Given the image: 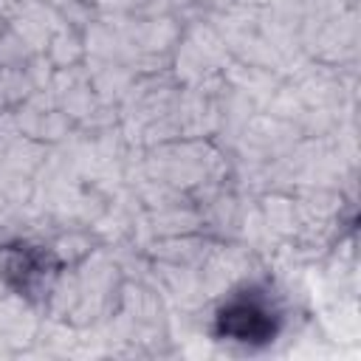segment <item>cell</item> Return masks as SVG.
Returning <instances> with one entry per match:
<instances>
[{"instance_id": "6da1fadb", "label": "cell", "mask_w": 361, "mask_h": 361, "mask_svg": "<svg viewBox=\"0 0 361 361\" xmlns=\"http://www.w3.org/2000/svg\"><path fill=\"white\" fill-rule=\"evenodd\" d=\"M220 336L243 344H265L276 333V316L271 307L257 296H237L231 299L217 316Z\"/></svg>"}, {"instance_id": "7a4b0ae2", "label": "cell", "mask_w": 361, "mask_h": 361, "mask_svg": "<svg viewBox=\"0 0 361 361\" xmlns=\"http://www.w3.org/2000/svg\"><path fill=\"white\" fill-rule=\"evenodd\" d=\"M45 257L39 251H14L11 259L6 262V274L8 276H17V285L20 288H31L34 279H42V271H45Z\"/></svg>"}]
</instances>
